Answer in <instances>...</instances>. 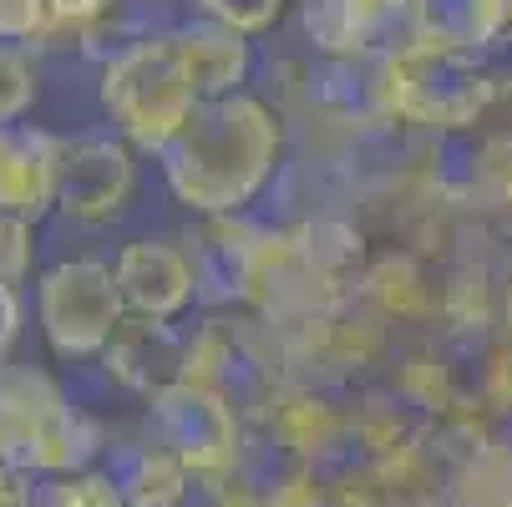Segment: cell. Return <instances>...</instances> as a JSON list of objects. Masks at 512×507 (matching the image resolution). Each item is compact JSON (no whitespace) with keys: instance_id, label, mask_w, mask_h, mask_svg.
<instances>
[{"instance_id":"ffe728a7","label":"cell","mask_w":512,"mask_h":507,"mask_svg":"<svg viewBox=\"0 0 512 507\" xmlns=\"http://www.w3.org/2000/svg\"><path fill=\"white\" fill-rule=\"evenodd\" d=\"M26 315H31V295L21 284H6L0 279V360H11L21 330H26Z\"/></svg>"},{"instance_id":"9c48e42d","label":"cell","mask_w":512,"mask_h":507,"mask_svg":"<svg viewBox=\"0 0 512 507\" xmlns=\"http://www.w3.org/2000/svg\"><path fill=\"white\" fill-rule=\"evenodd\" d=\"M173 46H178L183 71H188V82L198 87L203 102L254 92V82H259V66H264L259 41L234 31V26L183 16V21H173Z\"/></svg>"},{"instance_id":"9a60e30c","label":"cell","mask_w":512,"mask_h":507,"mask_svg":"<svg viewBox=\"0 0 512 507\" xmlns=\"http://www.w3.org/2000/svg\"><path fill=\"white\" fill-rule=\"evenodd\" d=\"M41 92H46V56L21 41H0V127L31 122Z\"/></svg>"},{"instance_id":"52a82bcc","label":"cell","mask_w":512,"mask_h":507,"mask_svg":"<svg viewBox=\"0 0 512 507\" xmlns=\"http://www.w3.org/2000/svg\"><path fill=\"white\" fill-rule=\"evenodd\" d=\"M148 437H158L168 452H178L198 482H218L239 462V411H234L229 391L178 381L148 401Z\"/></svg>"},{"instance_id":"7c38bea8","label":"cell","mask_w":512,"mask_h":507,"mask_svg":"<svg viewBox=\"0 0 512 507\" xmlns=\"http://www.w3.org/2000/svg\"><path fill=\"white\" fill-rule=\"evenodd\" d=\"M112 477L122 487V502L127 507H188L193 497V467L168 452L158 437H142L132 447H122L112 457Z\"/></svg>"},{"instance_id":"8fae6325","label":"cell","mask_w":512,"mask_h":507,"mask_svg":"<svg viewBox=\"0 0 512 507\" xmlns=\"http://www.w3.org/2000/svg\"><path fill=\"white\" fill-rule=\"evenodd\" d=\"M97 366L107 371V381H117L122 391L153 401L168 386L183 381L188 360H183V330L163 325V320H122V330L112 335V345L102 350Z\"/></svg>"},{"instance_id":"7a4b0ae2","label":"cell","mask_w":512,"mask_h":507,"mask_svg":"<svg viewBox=\"0 0 512 507\" xmlns=\"http://www.w3.org/2000/svg\"><path fill=\"white\" fill-rule=\"evenodd\" d=\"M198 107L203 97L173 46V21L127 31L97 56V112L142 158H158Z\"/></svg>"},{"instance_id":"4fadbf2b","label":"cell","mask_w":512,"mask_h":507,"mask_svg":"<svg viewBox=\"0 0 512 507\" xmlns=\"http://www.w3.org/2000/svg\"><path fill=\"white\" fill-rule=\"evenodd\" d=\"M411 31L477 56L512 36V0H411Z\"/></svg>"},{"instance_id":"8992f818","label":"cell","mask_w":512,"mask_h":507,"mask_svg":"<svg viewBox=\"0 0 512 507\" xmlns=\"http://www.w3.org/2000/svg\"><path fill=\"white\" fill-rule=\"evenodd\" d=\"M112 279L122 310L132 320H163L178 325L183 315L198 310L208 274H203V254L193 239H173V234H137L122 239L112 254Z\"/></svg>"},{"instance_id":"ac0fdd59","label":"cell","mask_w":512,"mask_h":507,"mask_svg":"<svg viewBox=\"0 0 512 507\" xmlns=\"http://www.w3.org/2000/svg\"><path fill=\"white\" fill-rule=\"evenodd\" d=\"M36 229L41 224H26V219H6L0 213V279L6 284H31L41 274V244H36Z\"/></svg>"},{"instance_id":"277c9868","label":"cell","mask_w":512,"mask_h":507,"mask_svg":"<svg viewBox=\"0 0 512 507\" xmlns=\"http://www.w3.org/2000/svg\"><path fill=\"white\" fill-rule=\"evenodd\" d=\"M31 315H36V330H41L51 360H61V366H92V360H102V350L112 345V335L127 320L117 279H112V259L107 254H61V259L41 264V274L31 279Z\"/></svg>"},{"instance_id":"e0dca14e","label":"cell","mask_w":512,"mask_h":507,"mask_svg":"<svg viewBox=\"0 0 512 507\" xmlns=\"http://www.w3.org/2000/svg\"><path fill=\"white\" fill-rule=\"evenodd\" d=\"M41 507H127L112 467H87V472H66V477H41L36 492Z\"/></svg>"},{"instance_id":"30bf717a","label":"cell","mask_w":512,"mask_h":507,"mask_svg":"<svg viewBox=\"0 0 512 507\" xmlns=\"http://www.w3.org/2000/svg\"><path fill=\"white\" fill-rule=\"evenodd\" d=\"M56 142L61 127L46 122L0 127V213L6 219H56Z\"/></svg>"},{"instance_id":"5bb4252c","label":"cell","mask_w":512,"mask_h":507,"mask_svg":"<svg viewBox=\"0 0 512 507\" xmlns=\"http://www.w3.org/2000/svg\"><path fill=\"white\" fill-rule=\"evenodd\" d=\"M117 16V0H41V36L36 51L56 56V51H87L102 56V31Z\"/></svg>"},{"instance_id":"5b68a950","label":"cell","mask_w":512,"mask_h":507,"mask_svg":"<svg viewBox=\"0 0 512 507\" xmlns=\"http://www.w3.org/2000/svg\"><path fill=\"white\" fill-rule=\"evenodd\" d=\"M142 193V153L107 122L71 127L56 142V219L77 234L117 229Z\"/></svg>"},{"instance_id":"2e32d148","label":"cell","mask_w":512,"mask_h":507,"mask_svg":"<svg viewBox=\"0 0 512 507\" xmlns=\"http://www.w3.org/2000/svg\"><path fill=\"white\" fill-rule=\"evenodd\" d=\"M289 11H300V0H188V16L218 21V26H234L254 41L274 36L284 26Z\"/></svg>"},{"instance_id":"d6986e66","label":"cell","mask_w":512,"mask_h":507,"mask_svg":"<svg viewBox=\"0 0 512 507\" xmlns=\"http://www.w3.org/2000/svg\"><path fill=\"white\" fill-rule=\"evenodd\" d=\"M41 492V477L21 462V452L11 447V437L0 431V507H31Z\"/></svg>"},{"instance_id":"3957f363","label":"cell","mask_w":512,"mask_h":507,"mask_svg":"<svg viewBox=\"0 0 512 507\" xmlns=\"http://www.w3.org/2000/svg\"><path fill=\"white\" fill-rule=\"evenodd\" d=\"M0 431L36 477H66L102 462L107 437L66 381L31 360H0Z\"/></svg>"},{"instance_id":"6da1fadb","label":"cell","mask_w":512,"mask_h":507,"mask_svg":"<svg viewBox=\"0 0 512 507\" xmlns=\"http://www.w3.org/2000/svg\"><path fill=\"white\" fill-rule=\"evenodd\" d=\"M289 153V117L259 97H218L193 112V122L153 158L168 198L198 224L249 219L274 193Z\"/></svg>"},{"instance_id":"ba28073f","label":"cell","mask_w":512,"mask_h":507,"mask_svg":"<svg viewBox=\"0 0 512 507\" xmlns=\"http://www.w3.org/2000/svg\"><path fill=\"white\" fill-rule=\"evenodd\" d=\"M300 31L320 61L365 66L411 31V0H300Z\"/></svg>"}]
</instances>
